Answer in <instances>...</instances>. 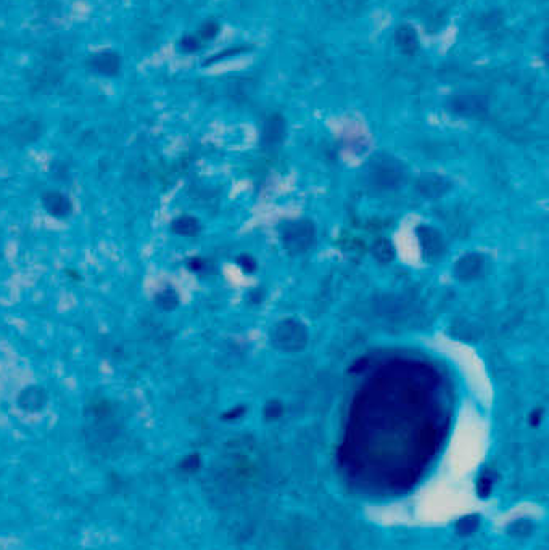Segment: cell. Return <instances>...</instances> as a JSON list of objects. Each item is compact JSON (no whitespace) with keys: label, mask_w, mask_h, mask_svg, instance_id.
Instances as JSON below:
<instances>
[{"label":"cell","mask_w":549,"mask_h":550,"mask_svg":"<svg viewBox=\"0 0 549 550\" xmlns=\"http://www.w3.org/2000/svg\"><path fill=\"white\" fill-rule=\"evenodd\" d=\"M42 205L50 216L54 217H66L73 211V205L66 195L60 192H47L42 196Z\"/></svg>","instance_id":"cell-2"},{"label":"cell","mask_w":549,"mask_h":550,"mask_svg":"<svg viewBox=\"0 0 549 550\" xmlns=\"http://www.w3.org/2000/svg\"><path fill=\"white\" fill-rule=\"evenodd\" d=\"M85 65L90 71L100 74V76L114 78L121 71V56L113 50H102L90 55Z\"/></svg>","instance_id":"cell-1"},{"label":"cell","mask_w":549,"mask_h":550,"mask_svg":"<svg viewBox=\"0 0 549 550\" xmlns=\"http://www.w3.org/2000/svg\"><path fill=\"white\" fill-rule=\"evenodd\" d=\"M218 32H219V25H218V23L206 21L199 29V32H196V37H199L200 40H211V39H215L218 36Z\"/></svg>","instance_id":"cell-9"},{"label":"cell","mask_w":549,"mask_h":550,"mask_svg":"<svg viewBox=\"0 0 549 550\" xmlns=\"http://www.w3.org/2000/svg\"><path fill=\"white\" fill-rule=\"evenodd\" d=\"M395 42L403 54L414 55L419 50V37L415 29L411 26H401L398 28L395 34Z\"/></svg>","instance_id":"cell-5"},{"label":"cell","mask_w":549,"mask_h":550,"mask_svg":"<svg viewBox=\"0 0 549 550\" xmlns=\"http://www.w3.org/2000/svg\"><path fill=\"white\" fill-rule=\"evenodd\" d=\"M45 402H47V395H45V391L39 386L26 388V390L21 391L18 397L20 407L25 410V412H39V410L44 409Z\"/></svg>","instance_id":"cell-4"},{"label":"cell","mask_w":549,"mask_h":550,"mask_svg":"<svg viewBox=\"0 0 549 550\" xmlns=\"http://www.w3.org/2000/svg\"><path fill=\"white\" fill-rule=\"evenodd\" d=\"M201 47V40L196 37V34H186V36H182V39L179 40V49H181V52H184V54H195V52H199Z\"/></svg>","instance_id":"cell-8"},{"label":"cell","mask_w":549,"mask_h":550,"mask_svg":"<svg viewBox=\"0 0 549 550\" xmlns=\"http://www.w3.org/2000/svg\"><path fill=\"white\" fill-rule=\"evenodd\" d=\"M155 299H157V304L163 311H172L177 306V301H179L177 294L172 292L171 288H166L163 292H160Z\"/></svg>","instance_id":"cell-7"},{"label":"cell","mask_w":549,"mask_h":550,"mask_svg":"<svg viewBox=\"0 0 549 550\" xmlns=\"http://www.w3.org/2000/svg\"><path fill=\"white\" fill-rule=\"evenodd\" d=\"M172 232L177 235H192L196 232V221L192 217H179L172 222Z\"/></svg>","instance_id":"cell-6"},{"label":"cell","mask_w":549,"mask_h":550,"mask_svg":"<svg viewBox=\"0 0 549 550\" xmlns=\"http://www.w3.org/2000/svg\"><path fill=\"white\" fill-rule=\"evenodd\" d=\"M40 131H42V126H40L36 119L23 118L11 126L10 134L16 142L30 143L33 141H36V138L40 136Z\"/></svg>","instance_id":"cell-3"}]
</instances>
